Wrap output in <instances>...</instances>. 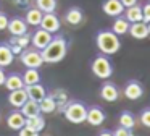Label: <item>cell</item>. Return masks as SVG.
<instances>
[{
  "mask_svg": "<svg viewBox=\"0 0 150 136\" xmlns=\"http://www.w3.org/2000/svg\"><path fill=\"white\" fill-rule=\"evenodd\" d=\"M40 54H42L44 63H60L68 54V39L62 34L53 36L47 47L40 50Z\"/></svg>",
  "mask_w": 150,
  "mask_h": 136,
  "instance_id": "obj_1",
  "label": "cell"
},
{
  "mask_svg": "<svg viewBox=\"0 0 150 136\" xmlns=\"http://www.w3.org/2000/svg\"><path fill=\"white\" fill-rule=\"evenodd\" d=\"M95 45L105 55H115L121 49L120 36L115 34L111 29H100L95 34Z\"/></svg>",
  "mask_w": 150,
  "mask_h": 136,
  "instance_id": "obj_2",
  "label": "cell"
},
{
  "mask_svg": "<svg viewBox=\"0 0 150 136\" xmlns=\"http://www.w3.org/2000/svg\"><path fill=\"white\" fill-rule=\"evenodd\" d=\"M63 113H65V118L68 120L69 123L79 125V123L86 122V117H87V107H86L81 100H71V102L66 104Z\"/></svg>",
  "mask_w": 150,
  "mask_h": 136,
  "instance_id": "obj_3",
  "label": "cell"
},
{
  "mask_svg": "<svg viewBox=\"0 0 150 136\" xmlns=\"http://www.w3.org/2000/svg\"><path fill=\"white\" fill-rule=\"evenodd\" d=\"M91 71L100 79H108L113 74V65H111V60L108 58V55H97L91 63Z\"/></svg>",
  "mask_w": 150,
  "mask_h": 136,
  "instance_id": "obj_4",
  "label": "cell"
},
{
  "mask_svg": "<svg viewBox=\"0 0 150 136\" xmlns=\"http://www.w3.org/2000/svg\"><path fill=\"white\" fill-rule=\"evenodd\" d=\"M20 60L26 68H40L44 63L40 50H37V49H34V47L33 49H28V47L24 49L20 54Z\"/></svg>",
  "mask_w": 150,
  "mask_h": 136,
  "instance_id": "obj_5",
  "label": "cell"
},
{
  "mask_svg": "<svg viewBox=\"0 0 150 136\" xmlns=\"http://www.w3.org/2000/svg\"><path fill=\"white\" fill-rule=\"evenodd\" d=\"M52 37H53V34H50L49 31H45V29H42L39 26V28L31 34V44H33L34 49L42 50V49H45L47 44L52 41Z\"/></svg>",
  "mask_w": 150,
  "mask_h": 136,
  "instance_id": "obj_6",
  "label": "cell"
},
{
  "mask_svg": "<svg viewBox=\"0 0 150 136\" xmlns=\"http://www.w3.org/2000/svg\"><path fill=\"white\" fill-rule=\"evenodd\" d=\"M40 28L49 31L50 34H57L62 28V21H60L58 15L55 11H50V13H44L42 16V21H40Z\"/></svg>",
  "mask_w": 150,
  "mask_h": 136,
  "instance_id": "obj_7",
  "label": "cell"
},
{
  "mask_svg": "<svg viewBox=\"0 0 150 136\" xmlns=\"http://www.w3.org/2000/svg\"><path fill=\"white\" fill-rule=\"evenodd\" d=\"M107 120V113L103 109H100L98 105H91L87 107V117H86V122L91 126H100L103 125V122Z\"/></svg>",
  "mask_w": 150,
  "mask_h": 136,
  "instance_id": "obj_8",
  "label": "cell"
},
{
  "mask_svg": "<svg viewBox=\"0 0 150 136\" xmlns=\"http://www.w3.org/2000/svg\"><path fill=\"white\" fill-rule=\"evenodd\" d=\"M123 94L129 100H139L144 96V86L137 79H131L126 83V86L123 89Z\"/></svg>",
  "mask_w": 150,
  "mask_h": 136,
  "instance_id": "obj_9",
  "label": "cell"
},
{
  "mask_svg": "<svg viewBox=\"0 0 150 136\" xmlns=\"http://www.w3.org/2000/svg\"><path fill=\"white\" fill-rule=\"evenodd\" d=\"M120 96H121L120 87H118L115 83L107 81V83L102 84V87H100V97L103 100H107V102H116V100L120 99Z\"/></svg>",
  "mask_w": 150,
  "mask_h": 136,
  "instance_id": "obj_10",
  "label": "cell"
},
{
  "mask_svg": "<svg viewBox=\"0 0 150 136\" xmlns=\"http://www.w3.org/2000/svg\"><path fill=\"white\" fill-rule=\"evenodd\" d=\"M28 23L24 18H21V16H13V18H10V21H8V28L7 31L10 32L11 36H23L28 32Z\"/></svg>",
  "mask_w": 150,
  "mask_h": 136,
  "instance_id": "obj_11",
  "label": "cell"
},
{
  "mask_svg": "<svg viewBox=\"0 0 150 136\" xmlns=\"http://www.w3.org/2000/svg\"><path fill=\"white\" fill-rule=\"evenodd\" d=\"M63 19H65V23L69 26H79L84 21V11H82V8H79V6H69V8L66 10Z\"/></svg>",
  "mask_w": 150,
  "mask_h": 136,
  "instance_id": "obj_12",
  "label": "cell"
},
{
  "mask_svg": "<svg viewBox=\"0 0 150 136\" xmlns=\"http://www.w3.org/2000/svg\"><path fill=\"white\" fill-rule=\"evenodd\" d=\"M102 10H103V13L107 16L116 18V16H120V15L124 13V5L120 2V0H103Z\"/></svg>",
  "mask_w": 150,
  "mask_h": 136,
  "instance_id": "obj_13",
  "label": "cell"
},
{
  "mask_svg": "<svg viewBox=\"0 0 150 136\" xmlns=\"http://www.w3.org/2000/svg\"><path fill=\"white\" fill-rule=\"evenodd\" d=\"M7 125H8V128L18 131V130H21L24 125H26V117L21 113L20 109H16V110H13V112L8 113V117H7Z\"/></svg>",
  "mask_w": 150,
  "mask_h": 136,
  "instance_id": "obj_14",
  "label": "cell"
},
{
  "mask_svg": "<svg viewBox=\"0 0 150 136\" xmlns=\"http://www.w3.org/2000/svg\"><path fill=\"white\" fill-rule=\"evenodd\" d=\"M26 89V94H28V99H33L36 102H40L44 97L47 96V89L44 84L40 83H36V84H29V86H24Z\"/></svg>",
  "mask_w": 150,
  "mask_h": 136,
  "instance_id": "obj_15",
  "label": "cell"
},
{
  "mask_svg": "<svg viewBox=\"0 0 150 136\" xmlns=\"http://www.w3.org/2000/svg\"><path fill=\"white\" fill-rule=\"evenodd\" d=\"M28 100V94H26V89L21 87V89H15V91H10L8 94V104L15 109H21L24 102Z\"/></svg>",
  "mask_w": 150,
  "mask_h": 136,
  "instance_id": "obj_16",
  "label": "cell"
},
{
  "mask_svg": "<svg viewBox=\"0 0 150 136\" xmlns=\"http://www.w3.org/2000/svg\"><path fill=\"white\" fill-rule=\"evenodd\" d=\"M131 37L134 39H145L149 37V28H147V23L145 21H137V23H131L129 26V31Z\"/></svg>",
  "mask_w": 150,
  "mask_h": 136,
  "instance_id": "obj_17",
  "label": "cell"
},
{
  "mask_svg": "<svg viewBox=\"0 0 150 136\" xmlns=\"http://www.w3.org/2000/svg\"><path fill=\"white\" fill-rule=\"evenodd\" d=\"M124 18L129 23H137V21H144V15H142V5L136 3L132 6H127L124 8Z\"/></svg>",
  "mask_w": 150,
  "mask_h": 136,
  "instance_id": "obj_18",
  "label": "cell"
},
{
  "mask_svg": "<svg viewBox=\"0 0 150 136\" xmlns=\"http://www.w3.org/2000/svg\"><path fill=\"white\" fill-rule=\"evenodd\" d=\"M13 58H15V54H13V50H11L10 44H8V42H2V44H0V67L2 68L8 67V65L13 62Z\"/></svg>",
  "mask_w": 150,
  "mask_h": 136,
  "instance_id": "obj_19",
  "label": "cell"
},
{
  "mask_svg": "<svg viewBox=\"0 0 150 136\" xmlns=\"http://www.w3.org/2000/svg\"><path fill=\"white\" fill-rule=\"evenodd\" d=\"M4 86L7 87L8 91H15V89H21V87H24V81H23V74L21 73H10L7 76V79H5Z\"/></svg>",
  "mask_w": 150,
  "mask_h": 136,
  "instance_id": "obj_20",
  "label": "cell"
},
{
  "mask_svg": "<svg viewBox=\"0 0 150 136\" xmlns=\"http://www.w3.org/2000/svg\"><path fill=\"white\" fill-rule=\"evenodd\" d=\"M129 26H131V23L124 18V15H120V16L115 18L113 24H111V31H113L115 34H118V36H124V34H127V31H129Z\"/></svg>",
  "mask_w": 150,
  "mask_h": 136,
  "instance_id": "obj_21",
  "label": "cell"
},
{
  "mask_svg": "<svg viewBox=\"0 0 150 136\" xmlns=\"http://www.w3.org/2000/svg\"><path fill=\"white\" fill-rule=\"evenodd\" d=\"M42 16H44V11H40L37 6H31V8L26 10L24 19H26V23L29 26H39L40 21H42Z\"/></svg>",
  "mask_w": 150,
  "mask_h": 136,
  "instance_id": "obj_22",
  "label": "cell"
},
{
  "mask_svg": "<svg viewBox=\"0 0 150 136\" xmlns=\"http://www.w3.org/2000/svg\"><path fill=\"white\" fill-rule=\"evenodd\" d=\"M57 105H58V102H57L55 97H53L52 94H50V96L47 94V96L39 102V110H40V113H53L57 110Z\"/></svg>",
  "mask_w": 150,
  "mask_h": 136,
  "instance_id": "obj_23",
  "label": "cell"
},
{
  "mask_svg": "<svg viewBox=\"0 0 150 136\" xmlns=\"http://www.w3.org/2000/svg\"><path fill=\"white\" fill-rule=\"evenodd\" d=\"M21 113H23L26 118H29V117H36V115H39L40 113V110H39V102H36V100H33V99H28L26 102L21 105Z\"/></svg>",
  "mask_w": 150,
  "mask_h": 136,
  "instance_id": "obj_24",
  "label": "cell"
},
{
  "mask_svg": "<svg viewBox=\"0 0 150 136\" xmlns=\"http://www.w3.org/2000/svg\"><path fill=\"white\" fill-rule=\"evenodd\" d=\"M23 81H24V86H29V84L40 83V73H39V68H26V71L23 73Z\"/></svg>",
  "mask_w": 150,
  "mask_h": 136,
  "instance_id": "obj_25",
  "label": "cell"
},
{
  "mask_svg": "<svg viewBox=\"0 0 150 136\" xmlns=\"http://www.w3.org/2000/svg\"><path fill=\"white\" fill-rule=\"evenodd\" d=\"M26 126H29L31 130H34V131H37V133H40L45 128V120H44V117L39 113V115H36V117L26 118Z\"/></svg>",
  "mask_w": 150,
  "mask_h": 136,
  "instance_id": "obj_26",
  "label": "cell"
},
{
  "mask_svg": "<svg viewBox=\"0 0 150 136\" xmlns=\"http://www.w3.org/2000/svg\"><path fill=\"white\" fill-rule=\"evenodd\" d=\"M118 123L121 126H124V128H134V125H136V117L129 110H123L120 113V117H118Z\"/></svg>",
  "mask_w": 150,
  "mask_h": 136,
  "instance_id": "obj_27",
  "label": "cell"
},
{
  "mask_svg": "<svg viewBox=\"0 0 150 136\" xmlns=\"http://www.w3.org/2000/svg\"><path fill=\"white\" fill-rule=\"evenodd\" d=\"M36 6L44 13H50L57 10V0H36Z\"/></svg>",
  "mask_w": 150,
  "mask_h": 136,
  "instance_id": "obj_28",
  "label": "cell"
},
{
  "mask_svg": "<svg viewBox=\"0 0 150 136\" xmlns=\"http://www.w3.org/2000/svg\"><path fill=\"white\" fill-rule=\"evenodd\" d=\"M139 122H140V125H142V126L150 128V107H147V109H144L142 112H140Z\"/></svg>",
  "mask_w": 150,
  "mask_h": 136,
  "instance_id": "obj_29",
  "label": "cell"
},
{
  "mask_svg": "<svg viewBox=\"0 0 150 136\" xmlns=\"http://www.w3.org/2000/svg\"><path fill=\"white\" fill-rule=\"evenodd\" d=\"M113 136H134L132 128H124V126L118 125V128H115Z\"/></svg>",
  "mask_w": 150,
  "mask_h": 136,
  "instance_id": "obj_30",
  "label": "cell"
},
{
  "mask_svg": "<svg viewBox=\"0 0 150 136\" xmlns=\"http://www.w3.org/2000/svg\"><path fill=\"white\" fill-rule=\"evenodd\" d=\"M18 136H39V133L34 131V130L29 128V126L24 125L21 130H18Z\"/></svg>",
  "mask_w": 150,
  "mask_h": 136,
  "instance_id": "obj_31",
  "label": "cell"
},
{
  "mask_svg": "<svg viewBox=\"0 0 150 136\" xmlns=\"http://www.w3.org/2000/svg\"><path fill=\"white\" fill-rule=\"evenodd\" d=\"M8 21H10V18L7 16V13L0 11V31H5L8 28Z\"/></svg>",
  "mask_w": 150,
  "mask_h": 136,
  "instance_id": "obj_32",
  "label": "cell"
},
{
  "mask_svg": "<svg viewBox=\"0 0 150 136\" xmlns=\"http://www.w3.org/2000/svg\"><path fill=\"white\" fill-rule=\"evenodd\" d=\"M142 15H144V21L149 23L150 21V2H145L142 5Z\"/></svg>",
  "mask_w": 150,
  "mask_h": 136,
  "instance_id": "obj_33",
  "label": "cell"
},
{
  "mask_svg": "<svg viewBox=\"0 0 150 136\" xmlns=\"http://www.w3.org/2000/svg\"><path fill=\"white\" fill-rule=\"evenodd\" d=\"M13 2L18 8H23V10L29 8V5H31V0H13Z\"/></svg>",
  "mask_w": 150,
  "mask_h": 136,
  "instance_id": "obj_34",
  "label": "cell"
},
{
  "mask_svg": "<svg viewBox=\"0 0 150 136\" xmlns=\"http://www.w3.org/2000/svg\"><path fill=\"white\" fill-rule=\"evenodd\" d=\"M120 2L124 5V8H127V6H132L136 3H139V0H120Z\"/></svg>",
  "mask_w": 150,
  "mask_h": 136,
  "instance_id": "obj_35",
  "label": "cell"
},
{
  "mask_svg": "<svg viewBox=\"0 0 150 136\" xmlns=\"http://www.w3.org/2000/svg\"><path fill=\"white\" fill-rule=\"evenodd\" d=\"M5 79H7V74H5V71H4V68L0 67V86H4V83H5Z\"/></svg>",
  "mask_w": 150,
  "mask_h": 136,
  "instance_id": "obj_36",
  "label": "cell"
},
{
  "mask_svg": "<svg viewBox=\"0 0 150 136\" xmlns=\"http://www.w3.org/2000/svg\"><path fill=\"white\" fill-rule=\"evenodd\" d=\"M97 136H113V131H110V130H102Z\"/></svg>",
  "mask_w": 150,
  "mask_h": 136,
  "instance_id": "obj_37",
  "label": "cell"
},
{
  "mask_svg": "<svg viewBox=\"0 0 150 136\" xmlns=\"http://www.w3.org/2000/svg\"><path fill=\"white\" fill-rule=\"evenodd\" d=\"M147 28H149V36H150V21L147 23Z\"/></svg>",
  "mask_w": 150,
  "mask_h": 136,
  "instance_id": "obj_38",
  "label": "cell"
}]
</instances>
